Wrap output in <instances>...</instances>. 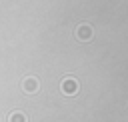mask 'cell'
I'll use <instances>...</instances> for the list:
<instances>
[{
	"mask_svg": "<svg viewBox=\"0 0 128 122\" xmlns=\"http://www.w3.org/2000/svg\"><path fill=\"white\" fill-rule=\"evenodd\" d=\"M8 122H28V118H26V114H24V112L14 110V112L8 116Z\"/></svg>",
	"mask_w": 128,
	"mask_h": 122,
	"instance_id": "obj_4",
	"label": "cell"
},
{
	"mask_svg": "<svg viewBox=\"0 0 128 122\" xmlns=\"http://www.w3.org/2000/svg\"><path fill=\"white\" fill-rule=\"evenodd\" d=\"M22 86H24V92H28V94H34V92H38V88H40V84H38V80H36L34 76H28Z\"/></svg>",
	"mask_w": 128,
	"mask_h": 122,
	"instance_id": "obj_3",
	"label": "cell"
},
{
	"mask_svg": "<svg viewBox=\"0 0 128 122\" xmlns=\"http://www.w3.org/2000/svg\"><path fill=\"white\" fill-rule=\"evenodd\" d=\"M76 36H78V40H90L92 38V26H88V24H80L78 28H76Z\"/></svg>",
	"mask_w": 128,
	"mask_h": 122,
	"instance_id": "obj_2",
	"label": "cell"
},
{
	"mask_svg": "<svg viewBox=\"0 0 128 122\" xmlns=\"http://www.w3.org/2000/svg\"><path fill=\"white\" fill-rule=\"evenodd\" d=\"M60 90H62L64 94H68V96H74V94L78 92V82H76L74 78H64L62 84H60Z\"/></svg>",
	"mask_w": 128,
	"mask_h": 122,
	"instance_id": "obj_1",
	"label": "cell"
}]
</instances>
